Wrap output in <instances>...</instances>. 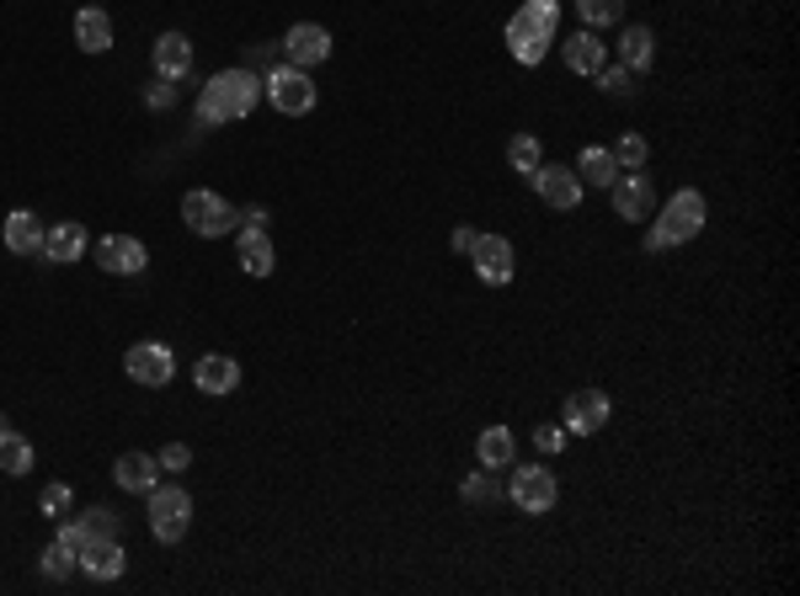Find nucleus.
Returning <instances> with one entry per match:
<instances>
[{"label": "nucleus", "mask_w": 800, "mask_h": 596, "mask_svg": "<svg viewBox=\"0 0 800 596\" xmlns=\"http://www.w3.org/2000/svg\"><path fill=\"white\" fill-rule=\"evenodd\" d=\"M256 96H262L256 70H246V64L219 70V75H209V86L198 91V128H219V123L251 118V113H256Z\"/></svg>", "instance_id": "nucleus-1"}, {"label": "nucleus", "mask_w": 800, "mask_h": 596, "mask_svg": "<svg viewBox=\"0 0 800 596\" xmlns=\"http://www.w3.org/2000/svg\"><path fill=\"white\" fill-rule=\"evenodd\" d=\"M555 28H560V0H524L507 22V49L518 64H539L550 54Z\"/></svg>", "instance_id": "nucleus-2"}, {"label": "nucleus", "mask_w": 800, "mask_h": 596, "mask_svg": "<svg viewBox=\"0 0 800 596\" xmlns=\"http://www.w3.org/2000/svg\"><path fill=\"white\" fill-rule=\"evenodd\" d=\"M705 230V192H694V187H683L667 198V209L656 213V224H651L646 235V251H667V245H683V240H694Z\"/></svg>", "instance_id": "nucleus-3"}, {"label": "nucleus", "mask_w": 800, "mask_h": 596, "mask_svg": "<svg viewBox=\"0 0 800 596\" xmlns=\"http://www.w3.org/2000/svg\"><path fill=\"white\" fill-rule=\"evenodd\" d=\"M182 224L192 235L219 240V235H230V230H241V209H235L230 198L209 192V187H198V192H187L182 198Z\"/></svg>", "instance_id": "nucleus-4"}, {"label": "nucleus", "mask_w": 800, "mask_h": 596, "mask_svg": "<svg viewBox=\"0 0 800 596\" xmlns=\"http://www.w3.org/2000/svg\"><path fill=\"white\" fill-rule=\"evenodd\" d=\"M150 533L160 538V543H182L187 538V528H192V496H187L182 485H155L150 496Z\"/></svg>", "instance_id": "nucleus-5"}, {"label": "nucleus", "mask_w": 800, "mask_h": 596, "mask_svg": "<svg viewBox=\"0 0 800 596\" xmlns=\"http://www.w3.org/2000/svg\"><path fill=\"white\" fill-rule=\"evenodd\" d=\"M262 91H267V102H273L277 113H288V118H305L309 107L320 102V91H315V81H309L299 64H277V70H267V81H262Z\"/></svg>", "instance_id": "nucleus-6"}, {"label": "nucleus", "mask_w": 800, "mask_h": 596, "mask_svg": "<svg viewBox=\"0 0 800 596\" xmlns=\"http://www.w3.org/2000/svg\"><path fill=\"white\" fill-rule=\"evenodd\" d=\"M513 469V479H507V496H513V507L528 511V517H539V511L555 507V496H560V485H555L550 469H539V464H507Z\"/></svg>", "instance_id": "nucleus-7"}, {"label": "nucleus", "mask_w": 800, "mask_h": 596, "mask_svg": "<svg viewBox=\"0 0 800 596\" xmlns=\"http://www.w3.org/2000/svg\"><path fill=\"white\" fill-rule=\"evenodd\" d=\"M92 262L102 272H113V277H139L150 267V251H145V240L134 235H102L92 245Z\"/></svg>", "instance_id": "nucleus-8"}, {"label": "nucleus", "mask_w": 800, "mask_h": 596, "mask_svg": "<svg viewBox=\"0 0 800 596\" xmlns=\"http://www.w3.org/2000/svg\"><path fill=\"white\" fill-rule=\"evenodd\" d=\"M124 373L145 389H166L177 379V358H171V347H160V341H139V347H128Z\"/></svg>", "instance_id": "nucleus-9"}, {"label": "nucleus", "mask_w": 800, "mask_h": 596, "mask_svg": "<svg viewBox=\"0 0 800 596\" xmlns=\"http://www.w3.org/2000/svg\"><path fill=\"white\" fill-rule=\"evenodd\" d=\"M470 262H475V272H481V283H492V288L513 283V272H518L513 240H502V235H475V245H470Z\"/></svg>", "instance_id": "nucleus-10"}, {"label": "nucleus", "mask_w": 800, "mask_h": 596, "mask_svg": "<svg viewBox=\"0 0 800 596\" xmlns=\"http://www.w3.org/2000/svg\"><path fill=\"white\" fill-rule=\"evenodd\" d=\"M609 394L603 389H577L571 400H566V416H560V426L566 432H577V437H592L598 426H609Z\"/></svg>", "instance_id": "nucleus-11"}, {"label": "nucleus", "mask_w": 800, "mask_h": 596, "mask_svg": "<svg viewBox=\"0 0 800 596\" xmlns=\"http://www.w3.org/2000/svg\"><path fill=\"white\" fill-rule=\"evenodd\" d=\"M283 54L309 70V64H326L331 60V32L320 28V22H294V28L283 32Z\"/></svg>", "instance_id": "nucleus-12"}, {"label": "nucleus", "mask_w": 800, "mask_h": 596, "mask_svg": "<svg viewBox=\"0 0 800 596\" xmlns=\"http://www.w3.org/2000/svg\"><path fill=\"white\" fill-rule=\"evenodd\" d=\"M534 192H539V198H545V203H550L555 213H571L577 209V203H582V181H577V171H560V166H539V171H534Z\"/></svg>", "instance_id": "nucleus-13"}, {"label": "nucleus", "mask_w": 800, "mask_h": 596, "mask_svg": "<svg viewBox=\"0 0 800 596\" xmlns=\"http://www.w3.org/2000/svg\"><path fill=\"white\" fill-rule=\"evenodd\" d=\"M614 213L624 219V224H641V219H651L656 213V198H651V181L641 177V171H630V177H619L614 187Z\"/></svg>", "instance_id": "nucleus-14"}, {"label": "nucleus", "mask_w": 800, "mask_h": 596, "mask_svg": "<svg viewBox=\"0 0 800 596\" xmlns=\"http://www.w3.org/2000/svg\"><path fill=\"white\" fill-rule=\"evenodd\" d=\"M43 240H49V230L38 224V213L32 209L6 213V245H11L17 256H43Z\"/></svg>", "instance_id": "nucleus-15"}, {"label": "nucleus", "mask_w": 800, "mask_h": 596, "mask_svg": "<svg viewBox=\"0 0 800 596\" xmlns=\"http://www.w3.org/2000/svg\"><path fill=\"white\" fill-rule=\"evenodd\" d=\"M155 60V75H166V81H182L187 70H192V43H187L182 32H160L150 49Z\"/></svg>", "instance_id": "nucleus-16"}, {"label": "nucleus", "mask_w": 800, "mask_h": 596, "mask_svg": "<svg viewBox=\"0 0 800 596\" xmlns=\"http://www.w3.org/2000/svg\"><path fill=\"white\" fill-rule=\"evenodd\" d=\"M113 479L124 485L128 496H150L155 485H160V464H155L150 453H124V458L113 464Z\"/></svg>", "instance_id": "nucleus-17"}, {"label": "nucleus", "mask_w": 800, "mask_h": 596, "mask_svg": "<svg viewBox=\"0 0 800 596\" xmlns=\"http://www.w3.org/2000/svg\"><path fill=\"white\" fill-rule=\"evenodd\" d=\"M81 570L92 575V581H118L128 570V554H124V543L118 538H96L92 549L81 554Z\"/></svg>", "instance_id": "nucleus-18"}, {"label": "nucleus", "mask_w": 800, "mask_h": 596, "mask_svg": "<svg viewBox=\"0 0 800 596\" xmlns=\"http://www.w3.org/2000/svg\"><path fill=\"white\" fill-rule=\"evenodd\" d=\"M603 64H609V43H598L592 28L566 38V70H571V75H598Z\"/></svg>", "instance_id": "nucleus-19"}, {"label": "nucleus", "mask_w": 800, "mask_h": 596, "mask_svg": "<svg viewBox=\"0 0 800 596\" xmlns=\"http://www.w3.org/2000/svg\"><path fill=\"white\" fill-rule=\"evenodd\" d=\"M241 267H246L251 277H267V272L277 267V251L262 224H241Z\"/></svg>", "instance_id": "nucleus-20"}, {"label": "nucleus", "mask_w": 800, "mask_h": 596, "mask_svg": "<svg viewBox=\"0 0 800 596\" xmlns=\"http://www.w3.org/2000/svg\"><path fill=\"white\" fill-rule=\"evenodd\" d=\"M192 384L203 389V394H230V389L241 384V362L235 358H198V368H192Z\"/></svg>", "instance_id": "nucleus-21"}, {"label": "nucleus", "mask_w": 800, "mask_h": 596, "mask_svg": "<svg viewBox=\"0 0 800 596\" xmlns=\"http://www.w3.org/2000/svg\"><path fill=\"white\" fill-rule=\"evenodd\" d=\"M75 43H81L86 54H107V49H113V22H107V11L81 6V11H75Z\"/></svg>", "instance_id": "nucleus-22"}, {"label": "nucleus", "mask_w": 800, "mask_h": 596, "mask_svg": "<svg viewBox=\"0 0 800 596\" xmlns=\"http://www.w3.org/2000/svg\"><path fill=\"white\" fill-rule=\"evenodd\" d=\"M43 256H49V262H81V256H86V230H81L75 219L54 224L49 240H43Z\"/></svg>", "instance_id": "nucleus-23"}, {"label": "nucleus", "mask_w": 800, "mask_h": 596, "mask_svg": "<svg viewBox=\"0 0 800 596\" xmlns=\"http://www.w3.org/2000/svg\"><path fill=\"white\" fill-rule=\"evenodd\" d=\"M577 181H587V187H614V181H619V160H614V149L587 145L582 155H577Z\"/></svg>", "instance_id": "nucleus-24"}, {"label": "nucleus", "mask_w": 800, "mask_h": 596, "mask_svg": "<svg viewBox=\"0 0 800 596\" xmlns=\"http://www.w3.org/2000/svg\"><path fill=\"white\" fill-rule=\"evenodd\" d=\"M0 469L11 479L32 475V443L22 437V432H11V421L0 416Z\"/></svg>", "instance_id": "nucleus-25"}, {"label": "nucleus", "mask_w": 800, "mask_h": 596, "mask_svg": "<svg viewBox=\"0 0 800 596\" xmlns=\"http://www.w3.org/2000/svg\"><path fill=\"white\" fill-rule=\"evenodd\" d=\"M475 458H481V469H507V464L518 458L513 432H507V426H486V432H481V443H475Z\"/></svg>", "instance_id": "nucleus-26"}, {"label": "nucleus", "mask_w": 800, "mask_h": 596, "mask_svg": "<svg viewBox=\"0 0 800 596\" xmlns=\"http://www.w3.org/2000/svg\"><path fill=\"white\" fill-rule=\"evenodd\" d=\"M651 54H656V38H651V28H624V32H619V64H624V70L646 75Z\"/></svg>", "instance_id": "nucleus-27"}, {"label": "nucleus", "mask_w": 800, "mask_h": 596, "mask_svg": "<svg viewBox=\"0 0 800 596\" xmlns=\"http://www.w3.org/2000/svg\"><path fill=\"white\" fill-rule=\"evenodd\" d=\"M507 166H513L518 177H534V171L545 166V149H539V139H534V134H518V139L507 145Z\"/></svg>", "instance_id": "nucleus-28"}, {"label": "nucleus", "mask_w": 800, "mask_h": 596, "mask_svg": "<svg viewBox=\"0 0 800 596\" xmlns=\"http://www.w3.org/2000/svg\"><path fill=\"white\" fill-rule=\"evenodd\" d=\"M75 565H81V560L64 549L60 538H54V543L38 554V570H43V581H70V575H75Z\"/></svg>", "instance_id": "nucleus-29"}, {"label": "nucleus", "mask_w": 800, "mask_h": 596, "mask_svg": "<svg viewBox=\"0 0 800 596\" xmlns=\"http://www.w3.org/2000/svg\"><path fill=\"white\" fill-rule=\"evenodd\" d=\"M577 11H582V22L592 32H603V28H614L619 17H624V0H577Z\"/></svg>", "instance_id": "nucleus-30"}, {"label": "nucleus", "mask_w": 800, "mask_h": 596, "mask_svg": "<svg viewBox=\"0 0 800 596\" xmlns=\"http://www.w3.org/2000/svg\"><path fill=\"white\" fill-rule=\"evenodd\" d=\"M592 81L609 91V96H635V91H641V75H635V70H624V64H603Z\"/></svg>", "instance_id": "nucleus-31"}, {"label": "nucleus", "mask_w": 800, "mask_h": 596, "mask_svg": "<svg viewBox=\"0 0 800 596\" xmlns=\"http://www.w3.org/2000/svg\"><path fill=\"white\" fill-rule=\"evenodd\" d=\"M460 496L470 501V507H486V501H496V496H502V485L492 479V469H481V475H470L460 485Z\"/></svg>", "instance_id": "nucleus-32"}, {"label": "nucleus", "mask_w": 800, "mask_h": 596, "mask_svg": "<svg viewBox=\"0 0 800 596\" xmlns=\"http://www.w3.org/2000/svg\"><path fill=\"white\" fill-rule=\"evenodd\" d=\"M646 155H651V145L641 139V134H624L614 145V160H619V171H641L646 166Z\"/></svg>", "instance_id": "nucleus-33"}, {"label": "nucleus", "mask_w": 800, "mask_h": 596, "mask_svg": "<svg viewBox=\"0 0 800 596\" xmlns=\"http://www.w3.org/2000/svg\"><path fill=\"white\" fill-rule=\"evenodd\" d=\"M81 528L92 533V543H96V538H118V511H107V507L81 511Z\"/></svg>", "instance_id": "nucleus-34"}, {"label": "nucleus", "mask_w": 800, "mask_h": 596, "mask_svg": "<svg viewBox=\"0 0 800 596\" xmlns=\"http://www.w3.org/2000/svg\"><path fill=\"white\" fill-rule=\"evenodd\" d=\"M70 501H75V490H70V485H43V496H38V511L60 522L64 511H70Z\"/></svg>", "instance_id": "nucleus-35"}, {"label": "nucleus", "mask_w": 800, "mask_h": 596, "mask_svg": "<svg viewBox=\"0 0 800 596\" xmlns=\"http://www.w3.org/2000/svg\"><path fill=\"white\" fill-rule=\"evenodd\" d=\"M145 107H150V113H166V107H177V81L155 75L150 86H145Z\"/></svg>", "instance_id": "nucleus-36"}, {"label": "nucleus", "mask_w": 800, "mask_h": 596, "mask_svg": "<svg viewBox=\"0 0 800 596\" xmlns=\"http://www.w3.org/2000/svg\"><path fill=\"white\" fill-rule=\"evenodd\" d=\"M155 464H160V475H182L187 464H192V447L187 443H166L155 453Z\"/></svg>", "instance_id": "nucleus-37"}, {"label": "nucleus", "mask_w": 800, "mask_h": 596, "mask_svg": "<svg viewBox=\"0 0 800 596\" xmlns=\"http://www.w3.org/2000/svg\"><path fill=\"white\" fill-rule=\"evenodd\" d=\"M60 543L70 549V554H75V560H81V554L92 549V533H86L81 522H64V528H60Z\"/></svg>", "instance_id": "nucleus-38"}, {"label": "nucleus", "mask_w": 800, "mask_h": 596, "mask_svg": "<svg viewBox=\"0 0 800 596\" xmlns=\"http://www.w3.org/2000/svg\"><path fill=\"white\" fill-rule=\"evenodd\" d=\"M566 437H571V432H566V426H539V432H534V447H539V453H560V447H566Z\"/></svg>", "instance_id": "nucleus-39"}, {"label": "nucleus", "mask_w": 800, "mask_h": 596, "mask_svg": "<svg viewBox=\"0 0 800 596\" xmlns=\"http://www.w3.org/2000/svg\"><path fill=\"white\" fill-rule=\"evenodd\" d=\"M246 70H256V64H267V70H277V49L273 43H251V54H246Z\"/></svg>", "instance_id": "nucleus-40"}, {"label": "nucleus", "mask_w": 800, "mask_h": 596, "mask_svg": "<svg viewBox=\"0 0 800 596\" xmlns=\"http://www.w3.org/2000/svg\"><path fill=\"white\" fill-rule=\"evenodd\" d=\"M470 245H475V230H454V251H464V256H470Z\"/></svg>", "instance_id": "nucleus-41"}, {"label": "nucleus", "mask_w": 800, "mask_h": 596, "mask_svg": "<svg viewBox=\"0 0 800 596\" xmlns=\"http://www.w3.org/2000/svg\"><path fill=\"white\" fill-rule=\"evenodd\" d=\"M241 224H267V209H241Z\"/></svg>", "instance_id": "nucleus-42"}]
</instances>
